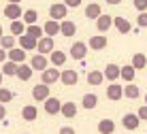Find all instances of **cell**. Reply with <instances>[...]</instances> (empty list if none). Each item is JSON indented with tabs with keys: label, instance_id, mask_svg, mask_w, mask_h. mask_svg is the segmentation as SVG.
Returning a JSON list of instances; mask_svg holds the SVG:
<instances>
[{
	"label": "cell",
	"instance_id": "8d00e7d4",
	"mask_svg": "<svg viewBox=\"0 0 147 134\" xmlns=\"http://www.w3.org/2000/svg\"><path fill=\"white\" fill-rule=\"evenodd\" d=\"M136 24H139V28H147V11H141V13H139Z\"/></svg>",
	"mask_w": 147,
	"mask_h": 134
},
{
	"label": "cell",
	"instance_id": "60d3db41",
	"mask_svg": "<svg viewBox=\"0 0 147 134\" xmlns=\"http://www.w3.org/2000/svg\"><path fill=\"white\" fill-rule=\"evenodd\" d=\"M66 2V7H73V9H77L79 4H81V0H64Z\"/></svg>",
	"mask_w": 147,
	"mask_h": 134
},
{
	"label": "cell",
	"instance_id": "f546056e",
	"mask_svg": "<svg viewBox=\"0 0 147 134\" xmlns=\"http://www.w3.org/2000/svg\"><path fill=\"white\" fill-rule=\"evenodd\" d=\"M15 43H17V36H15V34H7V36H2L0 38V47L2 49H13L15 47Z\"/></svg>",
	"mask_w": 147,
	"mask_h": 134
},
{
	"label": "cell",
	"instance_id": "e575fe53",
	"mask_svg": "<svg viewBox=\"0 0 147 134\" xmlns=\"http://www.w3.org/2000/svg\"><path fill=\"white\" fill-rule=\"evenodd\" d=\"M26 32L28 34H32L34 38H40L45 34V30H43V26H38V24H30L28 28H26Z\"/></svg>",
	"mask_w": 147,
	"mask_h": 134
},
{
	"label": "cell",
	"instance_id": "d590c367",
	"mask_svg": "<svg viewBox=\"0 0 147 134\" xmlns=\"http://www.w3.org/2000/svg\"><path fill=\"white\" fill-rule=\"evenodd\" d=\"M13 100V92L7 87H0V102H11Z\"/></svg>",
	"mask_w": 147,
	"mask_h": 134
},
{
	"label": "cell",
	"instance_id": "1f68e13d",
	"mask_svg": "<svg viewBox=\"0 0 147 134\" xmlns=\"http://www.w3.org/2000/svg\"><path fill=\"white\" fill-rule=\"evenodd\" d=\"M139 94H141L139 85H134L132 81H130V83L124 87V96H126V98H139Z\"/></svg>",
	"mask_w": 147,
	"mask_h": 134
},
{
	"label": "cell",
	"instance_id": "b9f144b4",
	"mask_svg": "<svg viewBox=\"0 0 147 134\" xmlns=\"http://www.w3.org/2000/svg\"><path fill=\"white\" fill-rule=\"evenodd\" d=\"M7 117V109H4V102H0V121Z\"/></svg>",
	"mask_w": 147,
	"mask_h": 134
},
{
	"label": "cell",
	"instance_id": "9c48e42d",
	"mask_svg": "<svg viewBox=\"0 0 147 134\" xmlns=\"http://www.w3.org/2000/svg\"><path fill=\"white\" fill-rule=\"evenodd\" d=\"M68 51H70V55H73V60H83L85 53H88V45L79 40V43H73V47Z\"/></svg>",
	"mask_w": 147,
	"mask_h": 134
},
{
	"label": "cell",
	"instance_id": "8fae6325",
	"mask_svg": "<svg viewBox=\"0 0 147 134\" xmlns=\"http://www.w3.org/2000/svg\"><path fill=\"white\" fill-rule=\"evenodd\" d=\"M124 96V87L117 85L115 81H111V85H107V98L109 100H119Z\"/></svg>",
	"mask_w": 147,
	"mask_h": 134
},
{
	"label": "cell",
	"instance_id": "7c38bea8",
	"mask_svg": "<svg viewBox=\"0 0 147 134\" xmlns=\"http://www.w3.org/2000/svg\"><path fill=\"white\" fill-rule=\"evenodd\" d=\"M113 19L115 17H111V15H100L98 19H96V28H98V32H109V28L113 26Z\"/></svg>",
	"mask_w": 147,
	"mask_h": 134
},
{
	"label": "cell",
	"instance_id": "4316f807",
	"mask_svg": "<svg viewBox=\"0 0 147 134\" xmlns=\"http://www.w3.org/2000/svg\"><path fill=\"white\" fill-rule=\"evenodd\" d=\"M26 28H28V26H26L24 19H22V22H19V19H13V22H11V34H15V36H22V34L26 32Z\"/></svg>",
	"mask_w": 147,
	"mask_h": 134
},
{
	"label": "cell",
	"instance_id": "52a82bcc",
	"mask_svg": "<svg viewBox=\"0 0 147 134\" xmlns=\"http://www.w3.org/2000/svg\"><path fill=\"white\" fill-rule=\"evenodd\" d=\"M22 7H19V2H9L7 7H4V17H9L13 22V19H19L22 17Z\"/></svg>",
	"mask_w": 147,
	"mask_h": 134
},
{
	"label": "cell",
	"instance_id": "bcb514c9",
	"mask_svg": "<svg viewBox=\"0 0 147 134\" xmlns=\"http://www.w3.org/2000/svg\"><path fill=\"white\" fill-rule=\"evenodd\" d=\"M4 36V34H2V26H0V38H2Z\"/></svg>",
	"mask_w": 147,
	"mask_h": 134
},
{
	"label": "cell",
	"instance_id": "603a6c76",
	"mask_svg": "<svg viewBox=\"0 0 147 134\" xmlns=\"http://www.w3.org/2000/svg\"><path fill=\"white\" fill-rule=\"evenodd\" d=\"M9 60H13V62H17V64H22V62L26 60V49H22V47L9 49Z\"/></svg>",
	"mask_w": 147,
	"mask_h": 134
},
{
	"label": "cell",
	"instance_id": "ee69618b",
	"mask_svg": "<svg viewBox=\"0 0 147 134\" xmlns=\"http://www.w3.org/2000/svg\"><path fill=\"white\" fill-rule=\"evenodd\" d=\"M107 2H109V4H119L121 0H107Z\"/></svg>",
	"mask_w": 147,
	"mask_h": 134
},
{
	"label": "cell",
	"instance_id": "4fadbf2b",
	"mask_svg": "<svg viewBox=\"0 0 147 134\" xmlns=\"http://www.w3.org/2000/svg\"><path fill=\"white\" fill-rule=\"evenodd\" d=\"M60 81H62L64 85H77V81H79V75H77V70H73V68H66L62 73V77H60Z\"/></svg>",
	"mask_w": 147,
	"mask_h": 134
},
{
	"label": "cell",
	"instance_id": "5b68a950",
	"mask_svg": "<svg viewBox=\"0 0 147 134\" xmlns=\"http://www.w3.org/2000/svg\"><path fill=\"white\" fill-rule=\"evenodd\" d=\"M139 123H141L139 113H126L124 119H121V126H124L126 130H136V128H139Z\"/></svg>",
	"mask_w": 147,
	"mask_h": 134
},
{
	"label": "cell",
	"instance_id": "3957f363",
	"mask_svg": "<svg viewBox=\"0 0 147 134\" xmlns=\"http://www.w3.org/2000/svg\"><path fill=\"white\" fill-rule=\"evenodd\" d=\"M32 98L36 102H45L49 98V85L43 83V81H40V85H34L32 87Z\"/></svg>",
	"mask_w": 147,
	"mask_h": 134
},
{
	"label": "cell",
	"instance_id": "44dd1931",
	"mask_svg": "<svg viewBox=\"0 0 147 134\" xmlns=\"http://www.w3.org/2000/svg\"><path fill=\"white\" fill-rule=\"evenodd\" d=\"M36 117H38V109H36V106L28 104V106H24V109H22V119L24 121H34Z\"/></svg>",
	"mask_w": 147,
	"mask_h": 134
},
{
	"label": "cell",
	"instance_id": "4dcf8cb0",
	"mask_svg": "<svg viewBox=\"0 0 147 134\" xmlns=\"http://www.w3.org/2000/svg\"><path fill=\"white\" fill-rule=\"evenodd\" d=\"M81 104H83V109H96V104H98V96H96V94H85Z\"/></svg>",
	"mask_w": 147,
	"mask_h": 134
},
{
	"label": "cell",
	"instance_id": "74e56055",
	"mask_svg": "<svg viewBox=\"0 0 147 134\" xmlns=\"http://www.w3.org/2000/svg\"><path fill=\"white\" fill-rule=\"evenodd\" d=\"M134 9L136 11H147V0H134Z\"/></svg>",
	"mask_w": 147,
	"mask_h": 134
},
{
	"label": "cell",
	"instance_id": "7bdbcfd3",
	"mask_svg": "<svg viewBox=\"0 0 147 134\" xmlns=\"http://www.w3.org/2000/svg\"><path fill=\"white\" fill-rule=\"evenodd\" d=\"M9 58V51L7 49H2V47H0V62H4V60H7Z\"/></svg>",
	"mask_w": 147,
	"mask_h": 134
},
{
	"label": "cell",
	"instance_id": "c3c4849f",
	"mask_svg": "<svg viewBox=\"0 0 147 134\" xmlns=\"http://www.w3.org/2000/svg\"><path fill=\"white\" fill-rule=\"evenodd\" d=\"M145 104H147V94H145Z\"/></svg>",
	"mask_w": 147,
	"mask_h": 134
},
{
	"label": "cell",
	"instance_id": "484cf974",
	"mask_svg": "<svg viewBox=\"0 0 147 134\" xmlns=\"http://www.w3.org/2000/svg\"><path fill=\"white\" fill-rule=\"evenodd\" d=\"M62 113L64 117H66V119H73L75 115H77V104H75V102H64L62 104Z\"/></svg>",
	"mask_w": 147,
	"mask_h": 134
},
{
	"label": "cell",
	"instance_id": "7a4b0ae2",
	"mask_svg": "<svg viewBox=\"0 0 147 134\" xmlns=\"http://www.w3.org/2000/svg\"><path fill=\"white\" fill-rule=\"evenodd\" d=\"M66 13H68V7H66V2H55L49 7V17L51 19H64L66 17Z\"/></svg>",
	"mask_w": 147,
	"mask_h": 134
},
{
	"label": "cell",
	"instance_id": "ac0fdd59",
	"mask_svg": "<svg viewBox=\"0 0 147 134\" xmlns=\"http://www.w3.org/2000/svg\"><path fill=\"white\" fill-rule=\"evenodd\" d=\"M49 62H51L53 66H64V64H66V53H64V51L53 49L51 53H49Z\"/></svg>",
	"mask_w": 147,
	"mask_h": 134
},
{
	"label": "cell",
	"instance_id": "8992f818",
	"mask_svg": "<svg viewBox=\"0 0 147 134\" xmlns=\"http://www.w3.org/2000/svg\"><path fill=\"white\" fill-rule=\"evenodd\" d=\"M36 49H38V53H51V51L55 49V45H53V36H47L45 34L43 38H38V45H36Z\"/></svg>",
	"mask_w": 147,
	"mask_h": 134
},
{
	"label": "cell",
	"instance_id": "ab89813d",
	"mask_svg": "<svg viewBox=\"0 0 147 134\" xmlns=\"http://www.w3.org/2000/svg\"><path fill=\"white\" fill-rule=\"evenodd\" d=\"M58 134H77V132H75V128L64 126V128H60V132H58Z\"/></svg>",
	"mask_w": 147,
	"mask_h": 134
},
{
	"label": "cell",
	"instance_id": "836d02e7",
	"mask_svg": "<svg viewBox=\"0 0 147 134\" xmlns=\"http://www.w3.org/2000/svg\"><path fill=\"white\" fill-rule=\"evenodd\" d=\"M22 19H24L28 26H30V24H36V22H38V13L34 11V9H28V11H24Z\"/></svg>",
	"mask_w": 147,
	"mask_h": 134
},
{
	"label": "cell",
	"instance_id": "7dc6e473",
	"mask_svg": "<svg viewBox=\"0 0 147 134\" xmlns=\"http://www.w3.org/2000/svg\"><path fill=\"white\" fill-rule=\"evenodd\" d=\"M9 2H22V0H9Z\"/></svg>",
	"mask_w": 147,
	"mask_h": 134
},
{
	"label": "cell",
	"instance_id": "f6af8a7d",
	"mask_svg": "<svg viewBox=\"0 0 147 134\" xmlns=\"http://www.w3.org/2000/svg\"><path fill=\"white\" fill-rule=\"evenodd\" d=\"M2 79H4V75H2V70H0V83H2Z\"/></svg>",
	"mask_w": 147,
	"mask_h": 134
},
{
	"label": "cell",
	"instance_id": "ba28073f",
	"mask_svg": "<svg viewBox=\"0 0 147 134\" xmlns=\"http://www.w3.org/2000/svg\"><path fill=\"white\" fill-rule=\"evenodd\" d=\"M30 66H32L34 70H40V73H43V70L49 66V60H47V55H45V53H36L32 60H30Z\"/></svg>",
	"mask_w": 147,
	"mask_h": 134
},
{
	"label": "cell",
	"instance_id": "d4e9b609",
	"mask_svg": "<svg viewBox=\"0 0 147 134\" xmlns=\"http://www.w3.org/2000/svg\"><path fill=\"white\" fill-rule=\"evenodd\" d=\"M32 73H34V68L30 64H19V70H17V79H22V81H30V77H32Z\"/></svg>",
	"mask_w": 147,
	"mask_h": 134
},
{
	"label": "cell",
	"instance_id": "f1b7e54d",
	"mask_svg": "<svg viewBox=\"0 0 147 134\" xmlns=\"http://www.w3.org/2000/svg\"><path fill=\"white\" fill-rule=\"evenodd\" d=\"M134 75H136V68H134L132 64H128V66H124V68H121V79H124L126 83L134 81Z\"/></svg>",
	"mask_w": 147,
	"mask_h": 134
},
{
	"label": "cell",
	"instance_id": "f35d334b",
	"mask_svg": "<svg viewBox=\"0 0 147 134\" xmlns=\"http://www.w3.org/2000/svg\"><path fill=\"white\" fill-rule=\"evenodd\" d=\"M139 117H141V121H147V104H143L139 109Z\"/></svg>",
	"mask_w": 147,
	"mask_h": 134
},
{
	"label": "cell",
	"instance_id": "d6a6232c",
	"mask_svg": "<svg viewBox=\"0 0 147 134\" xmlns=\"http://www.w3.org/2000/svg\"><path fill=\"white\" fill-rule=\"evenodd\" d=\"M132 66H134L136 70L145 68V66H147V58H145V53H134V55H132Z\"/></svg>",
	"mask_w": 147,
	"mask_h": 134
},
{
	"label": "cell",
	"instance_id": "30bf717a",
	"mask_svg": "<svg viewBox=\"0 0 147 134\" xmlns=\"http://www.w3.org/2000/svg\"><path fill=\"white\" fill-rule=\"evenodd\" d=\"M62 104H64V102H60L58 98L49 96L47 100H45V111H47L49 115H55V113H60V111H62Z\"/></svg>",
	"mask_w": 147,
	"mask_h": 134
},
{
	"label": "cell",
	"instance_id": "ffe728a7",
	"mask_svg": "<svg viewBox=\"0 0 147 134\" xmlns=\"http://www.w3.org/2000/svg\"><path fill=\"white\" fill-rule=\"evenodd\" d=\"M17 70H19V64L13 62V60H7L4 66H2V75L4 77H17Z\"/></svg>",
	"mask_w": 147,
	"mask_h": 134
},
{
	"label": "cell",
	"instance_id": "7402d4cb",
	"mask_svg": "<svg viewBox=\"0 0 147 134\" xmlns=\"http://www.w3.org/2000/svg\"><path fill=\"white\" fill-rule=\"evenodd\" d=\"M43 30H45L47 36H55V34H60V22L58 19H49V22L43 26Z\"/></svg>",
	"mask_w": 147,
	"mask_h": 134
},
{
	"label": "cell",
	"instance_id": "5bb4252c",
	"mask_svg": "<svg viewBox=\"0 0 147 134\" xmlns=\"http://www.w3.org/2000/svg\"><path fill=\"white\" fill-rule=\"evenodd\" d=\"M105 47H107V36H105L102 32L90 38V49H94V51H100V49H105Z\"/></svg>",
	"mask_w": 147,
	"mask_h": 134
},
{
	"label": "cell",
	"instance_id": "277c9868",
	"mask_svg": "<svg viewBox=\"0 0 147 134\" xmlns=\"http://www.w3.org/2000/svg\"><path fill=\"white\" fill-rule=\"evenodd\" d=\"M60 77H62V73L58 70V66H55V68H45L43 75H40V81L47 83V85H51V83H55V81H60Z\"/></svg>",
	"mask_w": 147,
	"mask_h": 134
},
{
	"label": "cell",
	"instance_id": "e0dca14e",
	"mask_svg": "<svg viewBox=\"0 0 147 134\" xmlns=\"http://www.w3.org/2000/svg\"><path fill=\"white\" fill-rule=\"evenodd\" d=\"M75 32H77L75 22H70V19H62V24H60V34H62V36H73Z\"/></svg>",
	"mask_w": 147,
	"mask_h": 134
},
{
	"label": "cell",
	"instance_id": "2e32d148",
	"mask_svg": "<svg viewBox=\"0 0 147 134\" xmlns=\"http://www.w3.org/2000/svg\"><path fill=\"white\" fill-rule=\"evenodd\" d=\"M121 77V68L117 64H107V68H105V79L109 81H117Z\"/></svg>",
	"mask_w": 147,
	"mask_h": 134
},
{
	"label": "cell",
	"instance_id": "83f0119b",
	"mask_svg": "<svg viewBox=\"0 0 147 134\" xmlns=\"http://www.w3.org/2000/svg\"><path fill=\"white\" fill-rule=\"evenodd\" d=\"M113 130H115V123L111 119H100V123H98V132L100 134H113Z\"/></svg>",
	"mask_w": 147,
	"mask_h": 134
},
{
	"label": "cell",
	"instance_id": "9a60e30c",
	"mask_svg": "<svg viewBox=\"0 0 147 134\" xmlns=\"http://www.w3.org/2000/svg\"><path fill=\"white\" fill-rule=\"evenodd\" d=\"M113 26L117 28L119 34H130V30H132V26H130V22L126 17H115L113 19Z\"/></svg>",
	"mask_w": 147,
	"mask_h": 134
},
{
	"label": "cell",
	"instance_id": "d6986e66",
	"mask_svg": "<svg viewBox=\"0 0 147 134\" xmlns=\"http://www.w3.org/2000/svg\"><path fill=\"white\" fill-rule=\"evenodd\" d=\"M100 15H102V9H100L98 2H92V4L85 7V17H88V19H98Z\"/></svg>",
	"mask_w": 147,
	"mask_h": 134
},
{
	"label": "cell",
	"instance_id": "cb8c5ba5",
	"mask_svg": "<svg viewBox=\"0 0 147 134\" xmlns=\"http://www.w3.org/2000/svg\"><path fill=\"white\" fill-rule=\"evenodd\" d=\"M105 81V70H90L88 73V83L90 85H100Z\"/></svg>",
	"mask_w": 147,
	"mask_h": 134
},
{
	"label": "cell",
	"instance_id": "6da1fadb",
	"mask_svg": "<svg viewBox=\"0 0 147 134\" xmlns=\"http://www.w3.org/2000/svg\"><path fill=\"white\" fill-rule=\"evenodd\" d=\"M17 43H19V47H22V49L34 51V49H36V45H38V38H34L32 34H28V32H24L22 36H17Z\"/></svg>",
	"mask_w": 147,
	"mask_h": 134
}]
</instances>
